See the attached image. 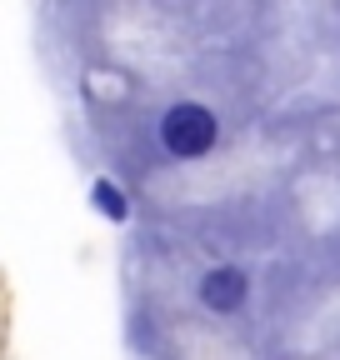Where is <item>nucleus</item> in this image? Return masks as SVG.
Segmentation results:
<instances>
[{
    "label": "nucleus",
    "instance_id": "f257e3e1",
    "mask_svg": "<svg viewBox=\"0 0 340 360\" xmlns=\"http://www.w3.org/2000/svg\"><path fill=\"white\" fill-rule=\"evenodd\" d=\"M221 135H225V125H221L216 105H205V101H170L155 115V146L176 165H195L205 155H216Z\"/></svg>",
    "mask_w": 340,
    "mask_h": 360
},
{
    "label": "nucleus",
    "instance_id": "f03ea898",
    "mask_svg": "<svg viewBox=\"0 0 340 360\" xmlns=\"http://www.w3.org/2000/svg\"><path fill=\"white\" fill-rule=\"evenodd\" d=\"M195 300L205 315H221V321H230V315H240L250 305V276L240 265H210L205 276L195 281Z\"/></svg>",
    "mask_w": 340,
    "mask_h": 360
},
{
    "label": "nucleus",
    "instance_id": "7ed1b4c3",
    "mask_svg": "<svg viewBox=\"0 0 340 360\" xmlns=\"http://www.w3.org/2000/svg\"><path fill=\"white\" fill-rule=\"evenodd\" d=\"M91 200H96V210H100L105 220H131V200L120 195L115 180H96V186H91Z\"/></svg>",
    "mask_w": 340,
    "mask_h": 360
}]
</instances>
